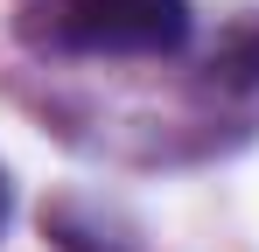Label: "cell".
Listing matches in <instances>:
<instances>
[{
  "mask_svg": "<svg viewBox=\"0 0 259 252\" xmlns=\"http://www.w3.org/2000/svg\"><path fill=\"white\" fill-rule=\"evenodd\" d=\"M196 28L189 0H70L56 42L84 56H175Z\"/></svg>",
  "mask_w": 259,
  "mask_h": 252,
  "instance_id": "6da1fadb",
  "label": "cell"
},
{
  "mask_svg": "<svg viewBox=\"0 0 259 252\" xmlns=\"http://www.w3.org/2000/svg\"><path fill=\"white\" fill-rule=\"evenodd\" d=\"M224 84H259V28H245V35H231L224 49H217V63H210Z\"/></svg>",
  "mask_w": 259,
  "mask_h": 252,
  "instance_id": "7a4b0ae2",
  "label": "cell"
},
{
  "mask_svg": "<svg viewBox=\"0 0 259 252\" xmlns=\"http://www.w3.org/2000/svg\"><path fill=\"white\" fill-rule=\"evenodd\" d=\"M0 231H7V175H0Z\"/></svg>",
  "mask_w": 259,
  "mask_h": 252,
  "instance_id": "3957f363",
  "label": "cell"
}]
</instances>
